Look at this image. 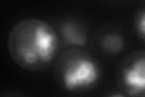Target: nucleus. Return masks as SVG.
I'll return each instance as SVG.
<instances>
[{
    "mask_svg": "<svg viewBox=\"0 0 145 97\" xmlns=\"http://www.w3.org/2000/svg\"><path fill=\"white\" fill-rule=\"evenodd\" d=\"M134 26H135V30H137L138 35L145 41V9L140 10L134 20Z\"/></svg>",
    "mask_w": 145,
    "mask_h": 97,
    "instance_id": "obj_6",
    "label": "nucleus"
},
{
    "mask_svg": "<svg viewBox=\"0 0 145 97\" xmlns=\"http://www.w3.org/2000/svg\"><path fill=\"white\" fill-rule=\"evenodd\" d=\"M119 84L129 97H145V51L132 52L121 63Z\"/></svg>",
    "mask_w": 145,
    "mask_h": 97,
    "instance_id": "obj_3",
    "label": "nucleus"
},
{
    "mask_svg": "<svg viewBox=\"0 0 145 97\" xmlns=\"http://www.w3.org/2000/svg\"><path fill=\"white\" fill-rule=\"evenodd\" d=\"M59 38L65 46L84 48L87 44V33L82 24L76 21L67 20L59 24Z\"/></svg>",
    "mask_w": 145,
    "mask_h": 97,
    "instance_id": "obj_4",
    "label": "nucleus"
},
{
    "mask_svg": "<svg viewBox=\"0 0 145 97\" xmlns=\"http://www.w3.org/2000/svg\"><path fill=\"white\" fill-rule=\"evenodd\" d=\"M59 43V34L52 24L40 18H25L12 27L7 46L18 67L42 71L54 61Z\"/></svg>",
    "mask_w": 145,
    "mask_h": 97,
    "instance_id": "obj_1",
    "label": "nucleus"
},
{
    "mask_svg": "<svg viewBox=\"0 0 145 97\" xmlns=\"http://www.w3.org/2000/svg\"><path fill=\"white\" fill-rule=\"evenodd\" d=\"M101 48L110 55H117L123 51L125 39L117 32H108L101 38Z\"/></svg>",
    "mask_w": 145,
    "mask_h": 97,
    "instance_id": "obj_5",
    "label": "nucleus"
},
{
    "mask_svg": "<svg viewBox=\"0 0 145 97\" xmlns=\"http://www.w3.org/2000/svg\"><path fill=\"white\" fill-rule=\"evenodd\" d=\"M61 85L67 91H85L101 79V67L88 52L82 49H69L57 63Z\"/></svg>",
    "mask_w": 145,
    "mask_h": 97,
    "instance_id": "obj_2",
    "label": "nucleus"
},
{
    "mask_svg": "<svg viewBox=\"0 0 145 97\" xmlns=\"http://www.w3.org/2000/svg\"><path fill=\"white\" fill-rule=\"evenodd\" d=\"M108 97H127V96L123 95V94H111V95H109Z\"/></svg>",
    "mask_w": 145,
    "mask_h": 97,
    "instance_id": "obj_7",
    "label": "nucleus"
}]
</instances>
